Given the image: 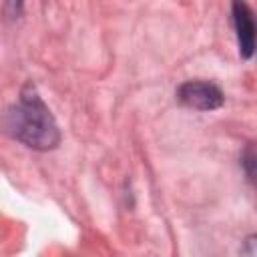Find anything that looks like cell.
<instances>
[{
	"label": "cell",
	"mask_w": 257,
	"mask_h": 257,
	"mask_svg": "<svg viewBox=\"0 0 257 257\" xmlns=\"http://www.w3.org/2000/svg\"><path fill=\"white\" fill-rule=\"evenodd\" d=\"M177 96L185 106L195 110H215L225 102L223 90L215 82H207V80L183 82L177 90Z\"/></svg>",
	"instance_id": "2"
},
{
	"label": "cell",
	"mask_w": 257,
	"mask_h": 257,
	"mask_svg": "<svg viewBox=\"0 0 257 257\" xmlns=\"http://www.w3.org/2000/svg\"><path fill=\"white\" fill-rule=\"evenodd\" d=\"M233 26L241 58L249 60L255 50V20L251 8L243 0H233Z\"/></svg>",
	"instance_id": "3"
},
{
	"label": "cell",
	"mask_w": 257,
	"mask_h": 257,
	"mask_svg": "<svg viewBox=\"0 0 257 257\" xmlns=\"http://www.w3.org/2000/svg\"><path fill=\"white\" fill-rule=\"evenodd\" d=\"M2 126L12 139L36 151H50L60 143L58 124L32 84L20 90L18 102L2 116Z\"/></svg>",
	"instance_id": "1"
},
{
	"label": "cell",
	"mask_w": 257,
	"mask_h": 257,
	"mask_svg": "<svg viewBox=\"0 0 257 257\" xmlns=\"http://www.w3.org/2000/svg\"><path fill=\"white\" fill-rule=\"evenodd\" d=\"M241 165L245 167V173H247L249 181H253V175H255V171H253V165H255V153H253V147H251V145H249V147L245 149V153L241 155Z\"/></svg>",
	"instance_id": "4"
}]
</instances>
